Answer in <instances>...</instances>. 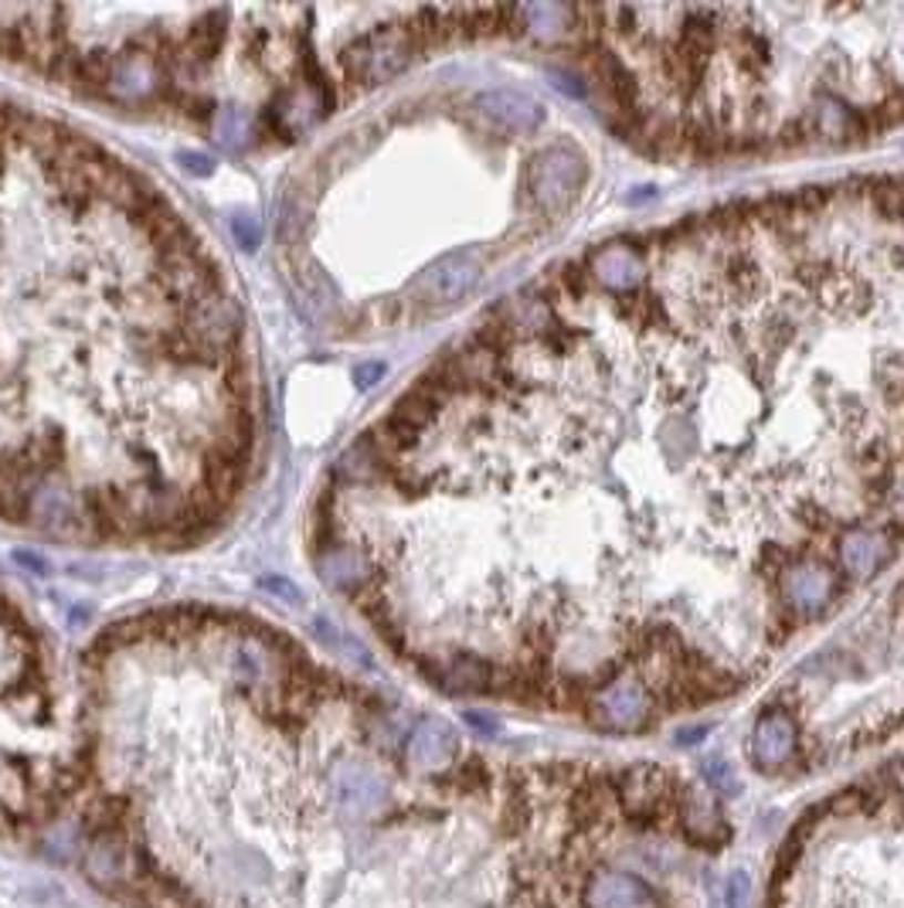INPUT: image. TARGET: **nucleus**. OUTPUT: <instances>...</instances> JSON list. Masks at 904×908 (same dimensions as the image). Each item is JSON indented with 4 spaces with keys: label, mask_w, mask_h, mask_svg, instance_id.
<instances>
[{
    "label": "nucleus",
    "mask_w": 904,
    "mask_h": 908,
    "mask_svg": "<svg viewBox=\"0 0 904 908\" xmlns=\"http://www.w3.org/2000/svg\"><path fill=\"white\" fill-rule=\"evenodd\" d=\"M242 299L174 201L89 133L0 99V521L181 548L259 460Z\"/></svg>",
    "instance_id": "obj_1"
},
{
    "label": "nucleus",
    "mask_w": 904,
    "mask_h": 908,
    "mask_svg": "<svg viewBox=\"0 0 904 908\" xmlns=\"http://www.w3.org/2000/svg\"><path fill=\"white\" fill-rule=\"evenodd\" d=\"M422 52L412 14L337 31L333 8H0V59L113 110L269 143L304 136Z\"/></svg>",
    "instance_id": "obj_2"
},
{
    "label": "nucleus",
    "mask_w": 904,
    "mask_h": 908,
    "mask_svg": "<svg viewBox=\"0 0 904 908\" xmlns=\"http://www.w3.org/2000/svg\"><path fill=\"white\" fill-rule=\"evenodd\" d=\"M588 181L585 154L568 143H551L527 161L524 167V191L534 201V208L544 215H562L568 212L582 187Z\"/></svg>",
    "instance_id": "obj_3"
},
{
    "label": "nucleus",
    "mask_w": 904,
    "mask_h": 908,
    "mask_svg": "<svg viewBox=\"0 0 904 908\" xmlns=\"http://www.w3.org/2000/svg\"><path fill=\"white\" fill-rule=\"evenodd\" d=\"M0 687L44 694V657L38 636L4 585H0Z\"/></svg>",
    "instance_id": "obj_4"
},
{
    "label": "nucleus",
    "mask_w": 904,
    "mask_h": 908,
    "mask_svg": "<svg viewBox=\"0 0 904 908\" xmlns=\"http://www.w3.org/2000/svg\"><path fill=\"white\" fill-rule=\"evenodd\" d=\"M588 715H592V722L598 728L616 732V735H629V732L646 728V722L653 715V697H649L643 681L619 677V681H613L609 687H602L592 697Z\"/></svg>",
    "instance_id": "obj_5"
},
{
    "label": "nucleus",
    "mask_w": 904,
    "mask_h": 908,
    "mask_svg": "<svg viewBox=\"0 0 904 908\" xmlns=\"http://www.w3.org/2000/svg\"><path fill=\"white\" fill-rule=\"evenodd\" d=\"M480 279H483L480 252L460 248V252H449V256L435 259L419 276L415 293L422 296V303H432V307H449V303H460L466 293H473Z\"/></svg>",
    "instance_id": "obj_6"
},
{
    "label": "nucleus",
    "mask_w": 904,
    "mask_h": 908,
    "mask_svg": "<svg viewBox=\"0 0 904 908\" xmlns=\"http://www.w3.org/2000/svg\"><path fill=\"white\" fill-rule=\"evenodd\" d=\"M476 113L483 120H490L496 130L504 133H534L541 123H544V110L537 99H531L527 92H517V89H486L476 95Z\"/></svg>",
    "instance_id": "obj_7"
},
{
    "label": "nucleus",
    "mask_w": 904,
    "mask_h": 908,
    "mask_svg": "<svg viewBox=\"0 0 904 908\" xmlns=\"http://www.w3.org/2000/svg\"><path fill=\"white\" fill-rule=\"evenodd\" d=\"M330 789H333V799L340 803V810L350 817L374 814L388 796L384 779L361 763H340L330 776Z\"/></svg>",
    "instance_id": "obj_8"
},
{
    "label": "nucleus",
    "mask_w": 904,
    "mask_h": 908,
    "mask_svg": "<svg viewBox=\"0 0 904 908\" xmlns=\"http://www.w3.org/2000/svg\"><path fill=\"white\" fill-rule=\"evenodd\" d=\"M674 793V779L660 766H629L619 776V799L636 820H653L664 814V806Z\"/></svg>",
    "instance_id": "obj_9"
},
{
    "label": "nucleus",
    "mask_w": 904,
    "mask_h": 908,
    "mask_svg": "<svg viewBox=\"0 0 904 908\" xmlns=\"http://www.w3.org/2000/svg\"><path fill=\"white\" fill-rule=\"evenodd\" d=\"M456 752H460L456 728H452L449 722H442V718H432V715L422 718L412 728L409 745H405L409 763L419 773H442V769H449L452 759H456Z\"/></svg>",
    "instance_id": "obj_10"
},
{
    "label": "nucleus",
    "mask_w": 904,
    "mask_h": 908,
    "mask_svg": "<svg viewBox=\"0 0 904 908\" xmlns=\"http://www.w3.org/2000/svg\"><path fill=\"white\" fill-rule=\"evenodd\" d=\"M585 898L592 908H664L660 895L643 878H636L629 871H613V868L592 875Z\"/></svg>",
    "instance_id": "obj_11"
},
{
    "label": "nucleus",
    "mask_w": 904,
    "mask_h": 908,
    "mask_svg": "<svg viewBox=\"0 0 904 908\" xmlns=\"http://www.w3.org/2000/svg\"><path fill=\"white\" fill-rule=\"evenodd\" d=\"M799 745V728L792 715L785 712H769L759 718L756 732H751V759L759 769H782L792 763Z\"/></svg>",
    "instance_id": "obj_12"
},
{
    "label": "nucleus",
    "mask_w": 904,
    "mask_h": 908,
    "mask_svg": "<svg viewBox=\"0 0 904 908\" xmlns=\"http://www.w3.org/2000/svg\"><path fill=\"white\" fill-rule=\"evenodd\" d=\"M782 589H785V599L795 605L799 613H816V610H823V605L833 599L836 575H833V569L826 562L807 559V562L785 569Z\"/></svg>",
    "instance_id": "obj_13"
},
{
    "label": "nucleus",
    "mask_w": 904,
    "mask_h": 908,
    "mask_svg": "<svg viewBox=\"0 0 904 908\" xmlns=\"http://www.w3.org/2000/svg\"><path fill=\"white\" fill-rule=\"evenodd\" d=\"M133 868H136V857H133V847L120 837V834H103L92 847H89V857H85V871L99 881V885H123L133 878Z\"/></svg>",
    "instance_id": "obj_14"
},
{
    "label": "nucleus",
    "mask_w": 904,
    "mask_h": 908,
    "mask_svg": "<svg viewBox=\"0 0 904 908\" xmlns=\"http://www.w3.org/2000/svg\"><path fill=\"white\" fill-rule=\"evenodd\" d=\"M891 554V544L884 534L877 531H850L840 544V559H843V569L853 575V579H871Z\"/></svg>",
    "instance_id": "obj_15"
},
{
    "label": "nucleus",
    "mask_w": 904,
    "mask_h": 908,
    "mask_svg": "<svg viewBox=\"0 0 904 908\" xmlns=\"http://www.w3.org/2000/svg\"><path fill=\"white\" fill-rule=\"evenodd\" d=\"M684 834L697 847H718V844L728 840V824H725L721 810L715 806V799H705V796L687 799V806H684Z\"/></svg>",
    "instance_id": "obj_16"
},
{
    "label": "nucleus",
    "mask_w": 904,
    "mask_h": 908,
    "mask_svg": "<svg viewBox=\"0 0 904 908\" xmlns=\"http://www.w3.org/2000/svg\"><path fill=\"white\" fill-rule=\"evenodd\" d=\"M592 273L609 289H633L643 279V259L629 245H609L592 259Z\"/></svg>",
    "instance_id": "obj_17"
},
{
    "label": "nucleus",
    "mask_w": 904,
    "mask_h": 908,
    "mask_svg": "<svg viewBox=\"0 0 904 908\" xmlns=\"http://www.w3.org/2000/svg\"><path fill=\"white\" fill-rule=\"evenodd\" d=\"M595 72H598V79H602V89L609 92L613 106H616L619 113H636V103H639L636 75H633L613 52H602V55H598Z\"/></svg>",
    "instance_id": "obj_18"
},
{
    "label": "nucleus",
    "mask_w": 904,
    "mask_h": 908,
    "mask_svg": "<svg viewBox=\"0 0 904 908\" xmlns=\"http://www.w3.org/2000/svg\"><path fill=\"white\" fill-rule=\"evenodd\" d=\"M578 11L575 8H562V4H534V8H521V21L527 34L537 38H562L575 28Z\"/></svg>",
    "instance_id": "obj_19"
},
{
    "label": "nucleus",
    "mask_w": 904,
    "mask_h": 908,
    "mask_svg": "<svg viewBox=\"0 0 904 908\" xmlns=\"http://www.w3.org/2000/svg\"><path fill=\"white\" fill-rule=\"evenodd\" d=\"M816 136H826V140H850L853 133H861V120L853 116L846 106H840V103H826V106H820L816 113Z\"/></svg>",
    "instance_id": "obj_20"
},
{
    "label": "nucleus",
    "mask_w": 904,
    "mask_h": 908,
    "mask_svg": "<svg viewBox=\"0 0 904 908\" xmlns=\"http://www.w3.org/2000/svg\"><path fill=\"white\" fill-rule=\"evenodd\" d=\"M705 776H708L711 789L721 793V796H734V793L741 789L738 773H734L725 759H708V763H705Z\"/></svg>",
    "instance_id": "obj_21"
},
{
    "label": "nucleus",
    "mask_w": 904,
    "mask_h": 908,
    "mask_svg": "<svg viewBox=\"0 0 904 908\" xmlns=\"http://www.w3.org/2000/svg\"><path fill=\"white\" fill-rule=\"evenodd\" d=\"M756 901V885H751L748 871H734L728 881V908H751Z\"/></svg>",
    "instance_id": "obj_22"
},
{
    "label": "nucleus",
    "mask_w": 904,
    "mask_h": 908,
    "mask_svg": "<svg viewBox=\"0 0 904 908\" xmlns=\"http://www.w3.org/2000/svg\"><path fill=\"white\" fill-rule=\"evenodd\" d=\"M705 732H708V728H690V732L684 728V732L677 735V742H680V745H694L697 738H705Z\"/></svg>",
    "instance_id": "obj_23"
}]
</instances>
